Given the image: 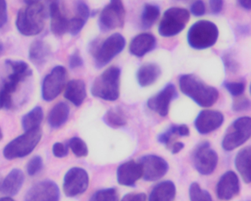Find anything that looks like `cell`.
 I'll list each match as a JSON object with an SVG mask.
<instances>
[{"label": "cell", "mask_w": 251, "mask_h": 201, "mask_svg": "<svg viewBox=\"0 0 251 201\" xmlns=\"http://www.w3.org/2000/svg\"><path fill=\"white\" fill-rule=\"evenodd\" d=\"M5 64L11 70L0 87V110L11 109L13 106V95L23 82L33 74L27 63L23 61L8 59Z\"/></svg>", "instance_id": "1"}, {"label": "cell", "mask_w": 251, "mask_h": 201, "mask_svg": "<svg viewBox=\"0 0 251 201\" xmlns=\"http://www.w3.org/2000/svg\"><path fill=\"white\" fill-rule=\"evenodd\" d=\"M179 86L182 93L193 100L200 106L204 108L212 106L218 100L217 89L208 86L195 75L180 76Z\"/></svg>", "instance_id": "2"}, {"label": "cell", "mask_w": 251, "mask_h": 201, "mask_svg": "<svg viewBox=\"0 0 251 201\" xmlns=\"http://www.w3.org/2000/svg\"><path fill=\"white\" fill-rule=\"evenodd\" d=\"M46 18V9L40 2L27 5L19 11L16 26L23 36H36L45 28Z\"/></svg>", "instance_id": "3"}, {"label": "cell", "mask_w": 251, "mask_h": 201, "mask_svg": "<svg viewBox=\"0 0 251 201\" xmlns=\"http://www.w3.org/2000/svg\"><path fill=\"white\" fill-rule=\"evenodd\" d=\"M120 68L109 67L94 80L91 93L104 100H117L120 94Z\"/></svg>", "instance_id": "4"}, {"label": "cell", "mask_w": 251, "mask_h": 201, "mask_svg": "<svg viewBox=\"0 0 251 201\" xmlns=\"http://www.w3.org/2000/svg\"><path fill=\"white\" fill-rule=\"evenodd\" d=\"M126 45V39L120 33L111 35L101 43L94 42L90 46V52L95 58L97 68L106 66L124 50Z\"/></svg>", "instance_id": "5"}, {"label": "cell", "mask_w": 251, "mask_h": 201, "mask_svg": "<svg viewBox=\"0 0 251 201\" xmlns=\"http://www.w3.org/2000/svg\"><path fill=\"white\" fill-rule=\"evenodd\" d=\"M42 136V130L40 127L25 132L4 148V157L6 159L13 160L27 156L37 146Z\"/></svg>", "instance_id": "6"}, {"label": "cell", "mask_w": 251, "mask_h": 201, "mask_svg": "<svg viewBox=\"0 0 251 201\" xmlns=\"http://www.w3.org/2000/svg\"><path fill=\"white\" fill-rule=\"evenodd\" d=\"M219 36L217 25L207 20L195 23L188 32L189 46L195 50H204L214 46Z\"/></svg>", "instance_id": "7"}, {"label": "cell", "mask_w": 251, "mask_h": 201, "mask_svg": "<svg viewBox=\"0 0 251 201\" xmlns=\"http://www.w3.org/2000/svg\"><path fill=\"white\" fill-rule=\"evenodd\" d=\"M189 18L190 14L185 8H169L164 12L160 23L158 27L159 34L164 37L176 36L185 28Z\"/></svg>", "instance_id": "8"}, {"label": "cell", "mask_w": 251, "mask_h": 201, "mask_svg": "<svg viewBox=\"0 0 251 201\" xmlns=\"http://www.w3.org/2000/svg\"><path fill=\"white\" fill-rule=\"evenodd\" d=\"M251 135V117H240L235 120L227 129V133L223 138L222 146L225 151H233L246 142Z\"/></svg>", "instance_id": "9"}, {"label": "cell", "mask_w": 251, "mask_h": 201, "mask_svg": "<svg viewBox=\"0 0 251 201\" xmlns=\"http://www.w3.org/2000/svg\"><path fill=\"white\" fill-rule=\"evenodd\" d=\"M126 9L122 0H111L101 11L99 27L103 32H108L124 26Z\"/></svg>", "instance_id": "10"}, {"label": "cell", "mask_w": 251, "mask_h": 201, "mask_svg": "<svg viewBox=\"0 0 251 201\" xmlns=\"http://www.w3.org/2000/svg\"><path fill=\"white\" fill-rule=\"evenodd\" d=\"M67 70L63 66H56L47 75L42 81V99L51 102L59 96L66 85Z\"/></svg>", "instance_id": "11"}, {"label": "cell", "mask_w": 251, "mask_h": 201, "mask_svg": "<svg viewBox=\"0 0 251 201\" xmlns=\"http://www.w3.org/2000/svg\"><path fill=\"white\" fill-rule=\"evenodd\" d=\"M192 163L200 174L208 176L217 167L218 155L211 149L208 142H202L192 152Z\"/></svg>", "instance_id": "12"}, {"label": "cell", "mask_w": 251, "mask_h": 201, "mask_svg": "<svg viewBox=\"0 0 251 201\" xmlns=\"http://www.w3.org/2000/svg\"><path fill=\"white\" fill-rule=\"evenodd\" d=\"M89 177L87 172L80 167H73L64 176V194L69 198H74L82 195L87 190Z\"/></svg>", "instance_id": "13"}, {"label": "cell", "mask_w": 251, "mask_h": 201, "mask_svg": "<svg viewBox=\"0 0 251 201\" xmlns=\"http://www.w3.org/2000/svg\"><path fill=\"white\" fill-rule=\"evenodd\" d=\"M60 197L57 183L47 179L33 185L26 193L24 201H59Z\"/></svg>", "instance_id": "14"}, {"label": "cell", "mask_w": 251, "mask_h": 201, "mask_svg": "<svg viewBox=\"0 0 251 201\" xmlns=\"http://www.w3.org/2000/svg\"><path fill=\"white\" fill-rule=\"evenodd\" d=\"M142 167L144 179L147 181H155L167 174L169 165L167 161L155 155H144L139 161Z\"/></svg>", "instance_id": "15"}, {"label": "cell", "mask_w": 251, "mask_h": 201, "mask_svg": "<svg viewBox=\"0 0 251 201\" xmlns=\"http://www.w3.org/2000/svg\"><path fill=\"white\" fill-rule=\"evenodd\" d=\"M177 96L176 86L173 83H168L162 90L148 100V108L161 117H166L168 114L170 103Z\"/></svg>", "instance_id": "16"}, {"label": "cell", "mask_w": 251, "mask_h": 201, "mask_svg": "<svg viewBox=\"0 0 251 201\" xmlns=\"http://www.w3.org/2000/svg\"><path fill=\"white\" fill-rule=\"evenodd\" d=\"M224 116L220 111L203 110L198 114L195 122V127L201 134H208L223 125Z\"/></svg>", "instance_id": "17"}, {"label": "cell", "mask_w": 251, "mask_h": 201, "mask_svg": "<svg viewBox=\"0 0 251 201\" xmlns=\"http://www.w3.org/2000/svg\"><path fill=\"white\" fill-rule=\"evenodd\" d=\"M239 180L237 175L233 171H227L220 177L216 192L217 198L221 201H230L239 193Z\"/></svg>", "instance_id": "18"}, {"label": "cell", "mask_w": 251, "mask_h": 201, "mask_svg": "<svg viewBox=\"0 0 251 201\" xmlns=\"http://www.w3.org/2000/svg\"><path fill=\"white\" fill-rule=\"evenodd\" d=\"M142 175L143 171L140 163L133 160L126 161L117 169V181L123 186H133Z\"/></svg>", "instance_id": "19"}, {"label": "cell", "mask_w": 251, "mask_h": 201, "mask_svg": "<svg viewBox=\"0 0 251 201\" xmlns=\"http://www.w3.org/2000/svg\"><path fill=\"white\" fill-rule=\"evenodd\" d=\"M49 14L50 17V29L57 36L68 33L69 19L61 11L60 0H50L49 3Z\"/></svg>", "instance_id": "20"}, {"label": "cell", "mask_w": 251, "mask_h": 201, "mask_svg": "<svg viewBox=\"0 0 251 201\" xmlns=\"http://www.w3.org/2000/svg\"><path fill=\"white\" fill-rule=\"evenodd\" d=\"M25 182L24 173L20 169H13L0 184V192L8 197L17 195Z\"/></svg>", "instance_id": "21"}, {"label": "cell", "mask_w": 251, "mask_h": 201, "mask_svg": "<svg viewBox=\"0 0 251 201\" xmlns=\"http://www.w3.org/2000/svg\"><path fill=\"white\" fill-rule=\"evenodd\" d=\"M156 45V39L151 33H141L132 39L129 47L130 53L134 56H144L151 52Z\"/></svg>", "instance_id": "22"}, {"label": "cell", "mask_w": 251, "mask_h": 201, "mask_svg": "<svg viewBox=\"0 0 251 201\" xmlns=\"http://www.w3.org/2000/svg\"><path fill=\"white\" fill-rule=\"evenodd\" d=\"M50 46L45 41L36 40L32 42L28 51L30 61L37 67L45 65L51 55Z\"/></svg>", "instance_id": "23"}, {"label": "cell", "mask_w": 251, "mask_h": 201, "mask_svg": "<svg viewBox=\"0 0 251 201\" xmlns=\"http://www.w3.org/2000/svg\"><path fill=\"white\" fill-rule=\"evenodd\" d=\"M64 98L75 106H80L86 98L84 81L82 80H70L66 86Z\"/></svg>", "instance_id": "24"}, {"label": "cell", "mask_w": 251, "mask_h": 201, "mask_svg": "<svg viewBox=\"0 0 251 201\" xmlns=\"http://www.w3.org/2000/svg\"><path fill=\"white\" fill-rule=\"evenodd\" d=\"M160 67L155 64H146L139 69L136 75L138 83L142 87L153 84L161 75Z\"/></svg>", "instance_id": "25"}, {"label": "cell", "mask_w": 251, "mask_h": 201, "mask_svg": "<svg viewBox=\"0 0 251 201\" xmlns=\"http://www.w3.org/2000/svg\"><path fill=\"white\" fill-rule=\"evenodd\" d=\"M176 195V188L173 182L165 180L152 189L149 201H174Z\"/></svg>", "instance_id": "26"}, {"label": "cell", "mask_w": 251, "mask_h": 201, "mask_svg": "<svg viewBox=\"0 0 251 201\" xmlns=\"http://www.w3.org/2000/svg\"><path fill=\"white\" fill-rule=\"evenodd\" d=\"M251 148L248 146L241 150L235 158L236 170L246 183H250L251 181Z\"/></svg>", "instance_id": "27"}, {"label": "cell", "mask_w": 251, "mask_h": 201, "mask_svg": "<svg viewBox=\"0 0 251 201\" xmlns=\"http://www.w3.org/2000/svg\"><path fill=\"white\" fill-rule=\"evenodd\" d=\"M70 108L68 104L59 102L50 111L48 122L52 128H59L65 124L70 117Z\"/></svg>", "instance_id": "28"}, {"label": "cell", "mask_w": 251, "mask_h": 201, "mask_svg": "<svg viewBox=\"0 0 251 201\" xmlns=\"http://www.w3.org/2000/svg\"><path fill=\"white\" fill-rule=\"evenodd\" d=\"M44 111L42 107L36 106L31 111L25 114L22 118V126L25 131L40 127L43 120Z\"/></svg>", "instance_id": "29"}, {"label": "cell", "mask_w": 251, "mask_h": 201, "mask_svg": "<svg viewBox=\"0 0 251 201\" xmlns=\"http://www.w3.org/2000/svg\"><path fill=\"white\" fill-rule=\"evenodd\" d=\"M160 16V9L157 5L146 4L144 6L141 17V23L144 29L152 27Z\"/></svg>", "instance_id": "30"}, {"label": "cell", "mask_w": 251, "mask_h": 201, "mask_svg": "<svg viewBox=\"0 0 251 201\" xmlns=\"http://www.w3.org/2000/svg\"><path fill=\"white\" fill-rule=\"evenodd\" d=\"M104 122L111 127H120L127 123L126 114L120 108H111L107 111L103 117Z\"/></svg>", "instance_id": "31"}, {"label": "cell", "mask_w": 251, "mask_h": 201, "mask_svg": "<svg viewBox=\"0 0 251 201\" xmlns=\"http://www.w3.org/2000/svg\"><path fill=\"white\" fill-rule=\"evenodd\" d=\"M89 201H119V193L115 188L101 189L94 193Z\"/></svg>", "instance_id": "32"}, {"label": "cell", "mask_w": 251, "mask_h": 201, "mask_svg": "<svg viewBox=\"0 0 251 201\" xmlns=\"http://www.w3.org/2000/svg\"><path fill=\"white\" fill-rule=\"evenodd\" d=\"M69 148L72 150L73 153L78 158L86 157L89 153L86 142L79 137H73L70 139L68 143Z\"/></svg>", "instance_id": "33"}, {"label": "cell", "mask_w": 251, "mask_h": 201, "mask_svg": "<svg viewBox=\"0 0 251 201\" xmlns=\"http://www.w3.org/2000/svg\"><path fill=\"white\" fill-rule=\"evenodd\" d=\"M190 201H213L208 191L204 190L198 183H192L189 187Z\"/></svg>", "instance_id": "34"}, {"label": "cell", "mask_w": 251, "mask_h": 201, "mask_svg": "<svg viewBox=\"0 0 251 201\" xmlns=\"http://www.w3.org/2000/svg\"><path fill=\"white\" fill-rule=\"evenodd\" d=\"M43 159L40 155H35L27 164V173L30 176L37 175L43 168Z\"/></svg>", "instance_id": "35"}, {"label": "cell", "mask_w": 251, "mask_h": 201, "mask_svg": "<svg viewBox=\"0 0 251 201\" xmlns=\"http://www.w3.org/2000/svg\"><path fill=\"white\" fill-rule=\"evenodd\" d=\"M86 21L80 17H75L69 20L68 33L72 36H77L86 25Z\"/></svg>", "instance_id": "36"}, {"label": "cell", "mask_w": 251, "mask_h": 201, "mask_svg": "<svg viewBox=\"0 0 251 201\" xmlns=\"http://www.w3.org/2000/svg\"><path fill=\"white\" fill-rule=\"evenodd\" d=\"M224 85L232 96H241L245 92V85L242 82H227Z\"/></svg>", "instance_id": "37"}, {"label": "cell", "mask_w": 251, "mask_h": 201, "mask_svg": "<svg viewBox=\"0 0 251 201\" xmlns=\"http://www.w3.org/2000/svg\"><path fill=\"white\" fill-rule=\"evenodd\" d=\"M174 135H179L178 126H171L168 130L160 134L158 137V142L162 144V145H169L172 137Z\"/></svg>", "instance_id": "38"}, {"label": "cell", "mask_w": 251, "mask_h": 201, "mask_svg": "<svg viewBox=\"0 0 251 201\" xmlns=\"http://www.w3.org/2000/svg\"><path fill=\"white\" fill-rule=\"evenodd\" d=\"M76 17L83 19L87 22L90 16L89 7L82 0H78L75 4Z\"/></svg>", "instance_id": "39"}, {"label": "cell", "mask_w": 251, "mask_h": 201, "mask_svg": "<svg viewBox=\"0 0 251 201\" xmlns=\"http://www.w3.org/2000/svg\"><path fill=\"white\" fill-rule=\"evenodd\" d=\"M52 153L56 158H64L69 153V146L61 142H56L52 146Z\"/></svg>", "instance_id": "40"}, {"label": "cell", "mask_w": 251, "mask_h": 201, "mask_svg": "<svg viewBox=\"0 0 251 201\" xmlns=\"http://www.w3.org/2000/svg\"><path fill=\"white\" fill-rule=\"evenodd\" d=\"M69 65L72 70L79 68L83 65V58L78 50H76L70 55V59H69Z\"/></svg>", "instance_id": "41"}, {"label": "cell", "mask_w": 251, "mask_h": 201, "mask_svg": "<svg viewBox=\"0 0 251 201\" xmlns=\"http://www.w3.org/2000/svg\"><path fill=\"white\" fill-rule=\"evenodd\" d=\"M251 106V102L248 98H239L233 102V108L235 111H244L248 110Z\"/></svg>", "instance_id": "42"}, {"label": "cell", "mask_w": 251, "mask_h": 201, "mask_svg": "<svg viewBox=\"0 0 251 201\" xmlns=\"http://www.w3.org/2000/svg\"><path fill=\"white\" fill-rule=\"evenodd\" d=\"M191 13L195 17H202L205 13V6L202 0H197L191 7Z\"/></svg>", "instance_id": "43"}, {"label": "cell", "mask_w": 251, "mask_h": 201, "mask_svg": "<svg viewBox=\"0 0 251 201\" xmlns=\"http://www.w3.org/2000/svg\"><path fill=\"white\" fill-rule=\"evenodd\" d=\"M8 22V6L6 0H0V29Z\"/></svg>", "instance_id": "44"}, {"label": "cell", "mask_w": 251, "mask_h": 201, "mask_svg": "<svg viewBox=\"0 0 251 201\" xmlns=\"http://www.w3.org/2000/svg\"><path fill=\"white\" fill-rule=\"evenodd\" d=\"M146 195L144 193H130L125 195L121 201H146Z\"/></svg>", "instance_id": "45"}, {"label": "cell", "mask_w": 251, "mask_h": 201, "mask_svg": "<svg viewBox=\"0 0 251 201\" xmlns=\"http://www.w3.org/2000/svg\"><path fill=\"white\" fill-rule=\"evenodd\" d=\"M209 5L213 14H220L223 9V0H209Z\"/></svg>", "instance_id": "46"}, {"label": "cell", "mask_w": 251, "mask_h": 201, "mask_svg": "<svg viewBox=\"0 0 251 201\" xmlns=\"http://www.w3.org/2000/svg\"><path fill=\"white\" fill-rule=\"evenodd\" d=\"M178 133L180 136H189L190 130L186 125H180L178 126Z\"/></svg>", "instance_id": "47"}, {"label": "cell", "mask_w": 251, "mask_h": 201, "mask_svg": "<svg viewBox=\"0 0 251 201\" xmlns=\"http://www.w3.org/2000/svg\"><path fill=\"white\" fill-rule=\"evenodd\" d=\"M183 148H184V145H183V143H182V142H176V143H174L172 145V153H177V152H180Z\"/></svg>", "instance_id": "48"}, {"label": "cell", "mask_w": 251, "mask_h": 201, "mask_svg": "<svg viewBox=\"0 0 251 201\" xmlns=\"http://www.w3.org/2000/svg\"><path fill=\"white\" fill-rule=\"evenodd\" d=\"M239 4L242 8L250 11L251 8V0H239Z\"/></svg>", "instance_id": "49"}, {"label": "cell", "mask_w": 251, "mask_h": 201, "mask_svg": "<svg viewBox=\"0 0 251 201\" xmlns=\"http://www.w3.org/2000/svg\"><path fill=\"white\" fill-rule=\"evenodd\" d=\"M41 0H23V2L27 5H32V4L39 3Z\"/></svg>", "instance_id": "50"}, {"label": "cell", "mask_w": 251, "mask_h": 201, "mask_svg": "<svg viewBox=\"0 0 251 201\" xmlns=\"http://www.w3.org/2000/svg\"><path fill=\"white\" fill-rule=\"evenodd\" d=\"M0 201H15L11 197H4V198H0Z\"/></svg>", "instance_id": "51"}, {"label": "cell", "mask_w": 251, "mask_h": 201, "mask_svg": "<svg viewBox=\"0 0 251 201\" xmlns=\"http://www.w3.org/2000/svg\"><path fill=\"white\" fill-rule=\"evenodd\" d=\"M4 50V45L2 42L0 41V55L2 53Z\"/></svg>", "instance_id": "52"}, {"label": "cell", "mask_w": 251, "mask_h": 201, "mask_svg": "<svg viewBox=\"0 0 251 201\" xmlns=\"http://www.w3.org/2000/svg\"><path fill=\"white\" fill-rule=\"evenodd\" d=\"M2 138H3V134H2V129L0 127V141L2 140Z\"/></svg>", "instance_id": "53"}, {"label": "cell", "mask_w": 251, "mask_h": 201, "mask_svg": "<svg viewBox=\"0 0 251 201\" xmlns=\"http://www.w3.org/2000/svg\"><path fill=\"white\" fill-rule=\"evenodd\" d=\"M1 181H2V180H1V176H0V184H1Z\"/></svg>", "instance_id": "54"}, {"label": "cell", "mask_w": 251, "mask_h": 201, "mask_svg": "<svg viewBox=\"0 0 251 201\" xmlns=\"http://www.w3.org/2000/svg\"></svg>", "instance_id": "55"}]
</instances>
